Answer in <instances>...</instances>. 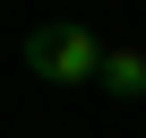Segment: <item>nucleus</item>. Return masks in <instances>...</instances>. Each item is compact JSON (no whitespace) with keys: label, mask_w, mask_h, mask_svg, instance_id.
Here are the masks:
<instances>
[{"label":"nucleus","mask_w":146,"mask_h":138,"mask_svg":"<svg viewBox=\"0 0 146 138\" xmlns=\"http://www.w3.org/2000/svg\"><path fill=\"white\" fill-rule=\"evenodd\" d=\"M26 69H35V78H52V86H86L95 69H103V43H95L78 17H52V26L26 35Z\"/></svg>","instance_id":"obj_1"},{"label":"nucleus","mask_w":146,"mask_h":138,"mask_svg":"<svg viewBox=\"0 0 146 138\" xmlns=\"http://www.w3.org/2000/svg\"><path fill=\"white\" fill-rule=\"evenodd\" d=\"M95 86H112L120 104H137V95H146V52H137V43L103 52V69H95Z\"/></svg>","instance_id":"obj_2"}]
</instances>
